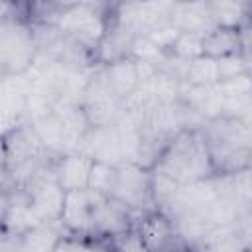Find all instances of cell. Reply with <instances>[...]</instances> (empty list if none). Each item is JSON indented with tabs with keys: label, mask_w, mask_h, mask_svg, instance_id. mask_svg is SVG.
<instances>
[{
	"label": "cell",
	"mask_w": 252,
	"mask_h": 252,
	"mask_svg": "<svg viewBox=\"0 0 252 252\" xmlns=\"http://www.w3.org/2000/svg\"><path fill=\"white\" fill-rule=\"evenodd\" d=\"M98 252H112V250H110V248H106L104 244H100V246H98Z\"/></svg>",
	"instance_id": "f546056e"
},
{
	"label": "cell",
	"mask_w": 252,
	"mask_h": 252,
	"mask_svg": "<svg viewBox=\"0 0 252 252\" xmlns=\"http://www.w3.org/2000/svg\"><path fill=\"white\" fill-rule=\"evenodd\" d=\"M8 205H10V193H6V191L0 189V220L4 219V215L8 211Z\"/></svg>",
	"instance_id": "83f0119b"
},
{
	"label": "cell",
	"mask_w": 252,
	"mask_h": 252,
	"mask_svg": "<svg viewBox=\"0 0 252 252\" xmlns=\"http://www.w3.org/2000/svg\"><path fill=\"white\" fill-rule=\"evenodd\" d=\"M152 171H158L177 183H193L213 177L215 171L201 130L179 132L163 148Z\"/></svg>",
	"instance_id": "3957f363"
},
{
	"label": "cell",
	"mask_w": 252,
	"mask_h": 252,
	"mask_svg": "<svg viewBox=\"0 0 252 252\" xmlns=\"http://www.w3.org/2000/svg\"><path fill=\"white\" fill-rule=\"evenodd\" d=\"M201 41L203 37L199 35H193V33H179L175 43L171 45L169 53L173 57H179V59H195L199 55H203V49H201Z\"/></svg>",
	"instance_id": "cb8c5ba5"
},
{
	"label": "cell",
	"mask_w": 252,
	"mask_h": 252,
	"mask_svg": "<svg viewBox=\"0 0 252 252\" xmlns=\"http://www.w3.org/2000/svg\"><path fill=\"white\" fill-rule=\"evenodd\" d=\"M98 197H100V193H96L93 189L71 191L65 195V205H63V213H61V220H59L65 234L91 240L93 215H94Z\"/></svg>",
	"instance_id": "9c48e42d"
},
{
	"label": "cell",
	"mask_w": 252,
	"mask_h": 252,
	"mask_svg": "<svg viewBox=\"0 0 252 252\" xmlns=\"http://www.w3.org/2000/svg\"><path fill=\"white\" fill-rule=\"evenodd\" d=\"M35 224H39V220L35 219L24 189L18 187L14 193H10V205H8V211L2 219V228L22 234Z\"/></svg>",
	"instance_id": "e0dca14e"
},
{
	"label": "cell",
	"mask_w": 252,
	"mask_h": 252,
	"mask_svg": "<svg viewBox=\"0 0 252 252\" xmlns=\"http://www.w3.org/2000/svg\"><path fill=\"white\" fill-rule=\"evenodd\" d=\"M12 10V4H0V16H4V14H8Z\"/></svg>",
	"instance_id": "f1b7e54d"
},
{
	"label": "cell",
	"mask_w": 252,
	"mask_h": 252,
	"mask_svg": "<svg viewBox=\"0 0 252 252\" xmlns=\"http://www.w3.org/2000/svg\"><path fill=\"white\" fill-rule=\"evenodd\" d=\"M112 8V6H110ZM136 33L116 22L112 16L108 20V28L94 51V65H108L118 59H126L132 55V47L136 41Z\"/></svg>",
	"instance_id": "7c38bea8"
},
{
	"label": "cell",
	"mask_w": 252,
	"mask_h": 252,
	"mask_svg": "<svg viewBox=\"0 0 252 252\" xmlns=\"http://www.w3.org/2000/svg\"><path fill=\"white\" fill-rule=\"evenodd\" d=\"M171 6L173 2H122L112 4L110 16L136 35H146L154 28L169 24Z\"/></svg>",
	"instance_id": "ba28073f"
},
{
	"label": "cell",
	"mask_w": 252,
	"mask_h": 252,
	"mask_svg": "<svg viewBox=\"0 0 252 252\" xmlns=\"http://www.w3.org/2000/svg\"><path fill=\"white\" fill-rule=\"evenodd\" d=\"M0 228H2V220H0Z\"/></svg>",
	"instance_id": "1f68e13d"
},
{
	"label": "cell",
	"mask_w": 252,
	"mask_h": 252,
	"mask_svg": "<svg viewBox=\"0 0 252 252\" xmlns=\"http://www.w3.org/2000/svg\"><path fill=\"white\" fill-rule=\"evenodd\" d=\"M0 252H22V238L18 232L0 228Z\"/></svg>",
	"instance_id": "484cf974"
},
{
	"label": "cell",
	"mask_w": 252,
	"mask_h": 252,
	"mask_svg": "<svg viewBox=\"0 0 252 252\" xmlns=\"http://www.w3.org/2000/svg\"><path fill=\"white\" fill-rule=\"evenodd\" d=\"M169 24L179 33H193L199 37H205L211 30H215L207 2H173Z\"/></svg>",
	"instance_id": "4fadbf2b"
},
{
	"label": "cell",
	"mask_w": 252,
	"mask_h": 252,
	"mask_svg": "<svg viewBox=\"0 0 252 252\" xmlns=\"http://www.w3.org/2000/svg\"><path fill=\"white\" fill-rule=\"evenodd\" d=\"M209 148L215 175H232L250 169L252 159V128L232 118H217L201 128Z\"/></svg>",
	"instance_id": "7a4b0ae2"
},
{
	"label": "cell",
	"mask_w": 252,
	"mask_h": 252,
	"mask_svg": "<svg viewBox=\"0 0 252 252\" xmlns=\"http://www.w3.org/2000/svg\"><path fill=\"white\" fill-rule=\"evenodd\" d=\"M110 199L118 201L138 217L154 213L156 205L152 199V171L136 163H122L116 167L114 185L110 189Z\"/></svg>",
	"instance_id": "5b68a950"
},
{
	"label": "cell",
	"mask_w": 252,
	"mask_h": 252,
	"mask_svg": "<svg viewBox=\"0 0 252 252\" xmlns=\"http://www.w3.org/2000/svg\"><path fill=\"white\" fill-rule=\"evenodd\" d=\"M28 203L39 222H59L63 205H65V191L53 177V161L37 169L24 185H22Z\"/></svg>",
	"instance_id": "52a82bcc"
},
{
	"label": "cell",
	"mask_w": 252,
	"mask_h": 252,
	"mask_svg": "<svg viewBox=\"0 0 252 252\" xmlns=\"http://www.w3.org/2000/svg\"><path fill=\"white\" fill-rule=\"evenodd\" d=\"M207 6H209V14L215 28L240 30L242 26L250 24V2L217 0V2H207Z\"/></svg>",
	"instance_id": "9a60e30c"
},
{
	"label": "cell",
	"mask_w": 252,
	"mask_h": 252,
	"mask_svg": "<svg viewBox=\"0 0 252 252\" xmlns=\"http://www.w3.org/2000/svg\"><path fill=\"white\" fill-rule=\"evenodd\" d=\"M28 77H6L0 83V136H6L28 116Z\"/></svg>",
	"instance_id": "30bf717a"
},
{
	"label": "cell",
	"mask_w": 252,
	"mask_h": 252,
	"mask_svg": "<svg viewBox=\"0 0 252 252\" xmlns=\"http://www.w3.org/2000/svg\"><path fill=\"white\" fill-rule=\"evenodd\" d=\"M98 246H100L98 242L65 234L53 252H98Z\"/></svg>",
	"instance_id": "d4e9b609"
},
{
	"label": "cell",
	"mask_w": 252,
	"mask_h": 252,
	"mask_svg": "<svg viewBox=\"0 0 252 252\" xmlns=\"http://www.w3.org/2000/svg\"><path fill=\"white\" fill-rule=\"evenodd\" d=\"M93 159L81 152L61 154L53 159V177L65 193L89 189Z\"/></svg>",
	"instance_id": "8fae6325"
},
{
	"label": "cell",
	"mask_w": 252,
	"mask_h": 252,
	"mask_svg": "<svg viewBox=\"0 0 252 252\" xmlns=\"http://www.w3.org/2000/svg\"><path fill=\"white\" fill-rule=\"evenodd\" d=\"M201 49H203V55L211 59H219V57L232 55V53H242L238 30H226V28L211 30L203 37Z\"/></svg>",
	"instance_id": "ac0fdd59"
},
{
	"label": "cell",
	"mask_w": 252,
	"mask_h": 252,
	"mask_svg": "<svg viewBox=\"0 0 252 252\" xmlns=\"http://www.w3.org/2000/svg\"><path fill=\"white\" fill-rule=\"evenodd\" d=\"M100 71L106 79V83L110 85V89L126 102L140 87V73H138V65L132 57L126 59H118L112 61L108 65H100Z\"/></svg>",
	"instance_id": "5bb4252c"
},
{
	"label": "cell",
	"mask_w": 252,
	"mask_h": 252,
	"mask_svg": "<svg viewBox=\"0 0 252 252\" xmlns=\"http://www.w3.org/2000/svg\"><path fill=\"white\" fill-rule=\"evenodd\" d=\"M217 91L220 93L222 98H242V96H252V81H250V73H242L236 75L232 79L226 81H219Z\"/></svg>",
	"instance_id": "7402d4cb"
},
{
	"label": "cell",
	"mask_w": 252,
	"mask_h": 252,
	"mask_svg": "<svg viewBox=\"0 0 252 252\" xmlns=\"http://www.w3.org/2000/svg\"><path fill=\"white\" fill-rule=\"evenodd\" d=\"M185 85L191 87H209V85H217L219 83V75H217V61L205 55H199L195 59L187 61V69H185Z\"/></svg>",
	"instance_id": "d6986e66"
},
{
	"label": "cell",
	"mask_w": 252,
	"mask_h": 252,
	"mask_svg": "<svg viewBox=\"0 0 252 252\" xmlns=\"http://www.w3.org/2000/svg\"><path fill=\"white\" fill-rule=\"evenodd\" d=\"M110 6L106 2H59V4H33L26 18L30 22L51 24L61 33L77 41L89 53L94 51L108 28Z\"/></svg>",
	"instance_id": "6da1fadb"
},
{
	"label": "cell",
	"mask_w": 252,
	"mask_h": 252,
	"mask_svg": "<svg viewBox=\"0 0 252 252\" xmlns=\"http://www.w3.org/2000/svg\"><path fill=\"white\" fill-rule=\"evenodd\" d=\"M4 79H6V75H4V71H2V69H0V83H2V81H4Z\"/></svg>",
	"instance_id": "4dcf8cb0"
},
{
	"label": "cell",
	"mask_w": 252,
	"mask_h": 252,
	"mask_svg": "<svg viewBox=\"0 0 252 252\" xmlns=\"http://www.w3.org/2000/svg\"><path fill=\"white\" fill-rule=\"evenodd\" d=\"M102 244L106 248H110L112 252H148L144 248V242H142V238H140V234L136 232L134 226L126 232H120V234L104 240Z\"/></svg>",
	"instance_id": "603a6c76"
},
{
	"label": "cell",
	"mask_w": 252,
	"mask_h": 252,
	"mask_svg": "<svg viewBox=\"0 0 252 252\" xmlns=\"http://www.w3.org/2000/svg\"><path fill=\"white\" fill-rule=\"evenodd\" d=\"M37 59V41L32 22L18 14V6L0 16V69L6 77L26 75Z\"/></svg>",
	"instance_id": "277c9868"
},
{
	"label": "cell",
	"mask_w": 252,
	"mask_h": 252,
	"mask_svg": "<svg viewBox=\"0 0 252 252\" xmlns=\"http://www.w3.org/2000/svg\"><path fill=\"white\" fill-rule=\"evenodd\" d=\"M63 236L65 230L59 222H39L20 234L22 252H53Z\"/></svg>",
	"instance_id": "2e32d148"
},
{
	"label": "cell",
	"mask_w": 252,
	"mask_h": 252,
	"mask_svg": "<svg viewBox=\"0 0 252 252\" xmlns=\"http://www.w3.org/2000/svg\"><path fill=\"white\" fill-rule=\"evenodd\" d=\"M20 185L16 183V179L12 177L10 169L8 167H0V189L6 191V193H14Z\"/></svg>",
	"instance_id": "4316f807"
},
{
	"label": "cell",
	"mask_w": 252,
	"mask_h": 252,
	"mask_svg": "<svg viewBox=\"0 0 252 252\" xmlns=\"http://www.w3.org/2000/svg\"><path fill=\"white\" fill-rule=\"evenodd\" d=\"M215 61H217L219 81H226V79H232L236 75L250 73V57H244L242 53L224 55V57H219Z\"/></svg>",
	"instance_id": "44dd1931"
},
{
	"label": "cell",
	"mask_w": 252,
	"mask_h": 252,
	"mask_svg": "<svg viewBox=\"0 0 252 252\" xmlns=\"http://www.w3.org/2000/svg\"><path fill=\"white\" fill-rule=\"evenodd\" d=\"M79 106L83 108L89 124L94 128V126L114 124L118 120V116L124 112L126 102L110 89V85L106 83V79L100 71V65H94V69L83 89Z\"/></svg>",
	"instance_id": "8992f818"
},
{
	"label": "cell",
	"mask_w": 252,
	"mask_h": 252,
	"mask_svg": "<svg viewBox=\"0 0 252 252\" xmlns=\"http://www.w3.org/2000/svg\"><path fill=\"white\" fill-rule=\"evenodd\" d=\"M114 177H116V167L114 165L93 161L91 175H89V189H93V191L108 197L110 195V189L114 185Z\"/></svg>",
	"instance_id": "ffe728a7"
}]
</instances>
